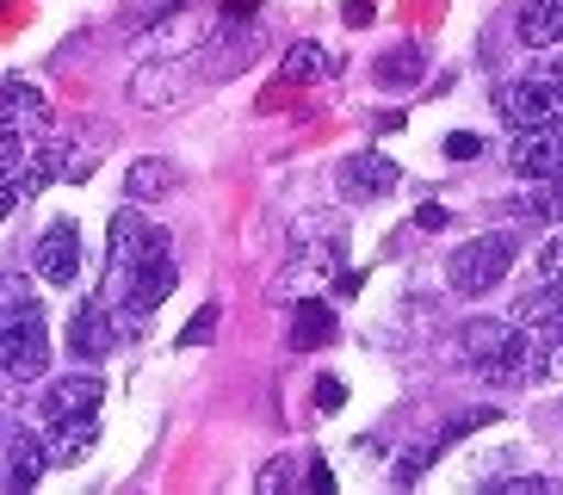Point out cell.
<instances>
[{
  "instance_id": "7a4b0ae2",
  "label": "cell",
  "mask_w": 563,
  "mask_h": 495,
  "mask_svg": "<svg viewBox=\"0 0 563 495\" xmlns=\"http://www.w3.org/2000/svg\"><path fill=\"white\" fill-rule=\"evenodd\" d=\"M131 329H136V310H124V316H118V304L93 297V304H81V310L68 316V353L93 365V360H106V353H112V346L124 341Z\"/></svg>"
},
{
  "instance_id": "4fadbf2b",
  "label": "cell",
  "mask_w": 563,
  "mask_h": 495,
  "mask_svg": "<svg viewBox=\"0 0 563 495\" xmlns=\"http://www.w3.org/2000/svg\"><path fill=\"white\" fill-rule=\"evenodd\" d=\"M93 446H100L93 415H81V421H51V464H56V471H75Z\"/></svg>"
},
{
  "instance_id": "4316f807",
  "label": "cell",
  "mask_w": 563,
  "mask_h": 495,
  "mask_svg": "<svg viewBox=\"0 0 563 495\" xmlns=\"http://www.w3.org/2000/svg\"><path fill=\"white\" fill-rule=\"evenodd\" d=\"M539 279H563V235L539 248Z\"/></svg>"
},
{
  "instance_id": "7c38bea8",
  "label": "cell",
  "mask_w": 563,
  "mask_h": 495,
  "mask_svg": "<svg viewBox=\"0 0 563 495\" xmlns=\"http://www.w3.org/2000/svg\"><path fill=\"white\" fill-rule=\"evenodd\" d=\"M51 471V440H37V433H7V464H0V483L13 495L37 490V477Z\"/></svg>"
},
{
  "instance_id": "603a6c76",
  "label": "cell",
  "mask_w": 563,
  "mask_h": 495,
  "mask_svg": "<svg viewBox=\"0 0 563 495\" xmlns=\"http://www.w3.org/2000/svg\"><path fill=\"white\" fill-rule=\"evenodd\" d=\"M211 329H217V304H205V310L180 329V346H205V341H211Z\"/></svg>"
},
{
  "instance_id": "f1b7e54d",
  "label": "cell",
  "mask_w": 563,
  "mask_h": 495,
  "mask_svg": "<svg viewBox=\"0 0 563 495\" xmlns=\"http://www.w3.org/2000/svg\"><path fill=\"white\" fill-rule=\"evenodd\" d=\"M545 75H551V81L563 87V50H551V68H545Z\"/></svg>"
},
{
  "instance_id": "6da1fadb",
  "label": "cell",
  "mask_w": 563,
  "mask_h": 495,
  "mask_svg": "<svg viewBox=\"0 0 563 495\" xmlns=\"http://www.w3.org/2000/svg\"><path fill=\"white\" fill-rule=\"evenodd\" d=\"M514 254H520V235L496 230V235H477V242H464L459 254L446 261V285L464 297H477V292H496L501 279H508V266Z\"/></svg>"
},
{
  "instance_id": "83f0119b",
  "label": "cell",
  "mask_w": 563,
  "mask_h": 495,
  "mask_svg": "<svg viewBox=\"0 0 563 495\" xmlns=\"http://www.w3.org/2000/svg\"><path fill=\"white\" fill-rule=\"evenodd\" d=\"M341 13H347V25H365V19H372V0H347Z\"/></svg>"
},
{
  "instance_id": "ba28073f",
  "label": "cell",
  "mask_w": 563,
  "mask_h": 495,
  "mask_svg": "<svg viewBox=\"0 0 563 495\" xmlns=\"http://www.w3.org/2000/svg\"><path fill=\"white\" fill-rule=\"evenodd\" d=\"M174 248H167V230H155V242H150V254H143V266L131 273V292H124V310H136V316H150V310H162L167 297H174Z\"/></svg>"
},
{
  "instance_id": "277c9868",
  "label": "cell",
  "mask_w": 563,
  "mask_h": 495,
  "mask_svg": "<svg viewBox=\"0 0 563 495\" xmlns=\"http://www.w3.org/2000/svg\"><path fill=\"white\" fill-rule=\"evenodd\" d=\"M150 242H155V230H150L136 211H118V217H112V254H106V279H100V297H106V304H124V292H131V273L143 266Z\"/></svg>"
},
{
  "instance_id": "cb8c5ba5",
  "label": "cell",
  "mask_w": 563,
  "mask_h": 495,
  "mask_svg": "<svg viewBox=\"0 0 563 495\" xmlns=\"http://www.w3.org/2000/svg\"><path fill=\"white\" fill-rule=\"evenodd\" d=\"M341 403H347V384H341V378H316V409L334 415Z\"/></svg>"
},
{
  "instance_id": "8fae6325",
  "label": "cell",
  "mask_w": 563,
  "mask_h": 495,
  "mask_svg": "<svg viewBox=\"0 0 563 495\" xmlns=\"http://www.w3.org/2000/svg\"><path fill=\"white\" fill-rule=\"evenodd\" d=\"M100 396H106V384L93 372H68V378H56L44 391V421H81V415L100 409Z\"/></svg>"
},
{
  "instance_id": "52a82bcc",
  "label": "cell",
  "mask_w": 563,
  "mask_h": 495,
  "mask_svg": "<svg viewBox=\"0 0 563 495\" xmlns=\"http://www.w3.org/2000/svg\"><path fill=\"white\" fill-rule=\"evenodd\" d=\"M508 167L520 174V180H545V174H563V118H545V124H527V131H514Z\"/></svg>"
},
{
  "instance_id": "7402d4cb",
  "label": "cell",
  "mask_w": 563,
  "mask_h": 495,
  "mask_svg": "<svg viewBox=\"0 0 563 495\" xmlns=\"http://www.w3.org/2000/svg\"><path fill=\"white\" fill-rule=\"evenodd\" d=\"M254 483H261L266 495H273V490H291V483H298V464H291V459H273V464H261V477H254Z\"/></svg>"
},
{
  "instance_id": "44dd1931",
  "label": "cell",
  "mask_w": 563,
  "mask_h": 495,
  "mask_svg": "<svg viewBox=\"0 0 563 495\" xmlns=\"http://www.w3.org/2000/svg\"><path fill=\"white\" fill-rule=\"evenodd\" d=\"M527 211L545 217V223H563V174H545V180H539V193L527 198Z\"/></svg>"
},
{
  "instance_id": "2e32d148",
  "label": "cell",
  "mask_w": 563,
  "mask_h": 495,
  "mask_svg": "<svg viewBox=\"0 0 563 495\" xmlns=\"http://www.w3.org/2000/svg\"><path fill=\"white\" fill-rule=\"evenodd\" d=\"M329 334H334V310L322 297H303L298 310H291V346H298V353H316Z\"/></svg>"
},
{
  "instance_id": "d6986e66",
  "label": "cell",
  "mask_w": 563,
  "mask_h": 495,
  "mask_svg": "<svg viewBox=\"0 0 563 495\" xmlns=\"http://www.w3.org/2000/svg\"><path fill=\"white\" fill-rule=\"evenodd\" d=\"M514 322L545 329V334H563V285H545V292L520 297V304H514Z\"/></svg>"
},
{
  "instance_id": "8992f818",
  "label": "cell",
  "mask_w": 563,
  "mask_h": 495,
  "mask_svg": "<svg viewBox=\"0 0 563 495\" xmlns=\"http://www.w3.org/2000/svg\"><path fill=\"white\" fill-rule=\"evenodd\" d=\"M496 112L508 131H527V124H545L563 112V87L551 75H532V81H501L496 87Z\"/></svg>"
},
{
  "instance_id": "ac0fdd59",
  "label": "cell",
  "mask_w": 563,
  "mask_h": 495,
  "mask_svg": "<svg viewBox=\"0 0 563 495\" xmlns=\"http://www.w3.org/2000/svg\"><path fill=\"white\" fill-rule=\"evenodd\" d=\"M334 68V56L322 44H291L285 50V63H279V87H303V81H322Z\"/></svg>"
},
{
  "instance_id": "9a60e30c",
  "label": "cell",
  "mask_w": 563,
  "mask_h": 495,
  "mask_svg": "<svg viewBox=\"0 0 563 495\" xmlns=\"http://www.w3.org/2000/svg\"><path fill=\"white\" fill-rule=\"evenodd\" d=\"M174 186H180L174 162H155V155H150V162L124 167V198H131V205H155V198H167Z\"/></svg>"
},
{
  "instance_id": "ffe728a7",
  "label": "cell",
  "mask_w": 563,
  "mask_h": 495,
  "mask_svg": "<svg viewBox=\"0 0 563 495\" xmlns=\"http://www.w3.org/2000/svg\"><path fill=\"white\" fill-rule=\"evenodd\" d=\"M421 68H428V56H421V44H402V50H390V56H378V75L384 87H402V81H421Z\"/></svg>"
},
{
  "instance_id": "e0dca14e",
  "label": "cell",
  "mask_w": 563,
  "mask_h": 495,
  "mask_svg": "<svg viewBox=\"0 0 563 495\" xmlns=\"http://www.w3.org/2000/svg\"><path fill=\"white\" fill-rule=\"evenodd\" d=\"M514 329H520V322H464L459 341H464V353H471L477 365H489V360H501V353H508Z\"/></svg>"
},
{
  "instance_id": "30bf717a",
  "label": "cell",
  "mask_w": 563,
  "mask_h": 495,
  "mask_svg": "<svg viewBox=\"0 0 563 495\" xmlns=\"http://www.w3.org/2000/svg\"><path fill=\"white\" fill-rule=\"evenodd\" d=\"M32 266H37V279L75 285V273H81V230L75 223H51L32 248Z\"/></svg>"
},
{
  "instance_id": "5bb4252c",
  "label": "cell",
  "mask_w": 563,
  "mask_h": 495,
  "mask_svg": "<svg viewBox=\"0 0 563 495\" xmlns=\"http://www.w3.org/2000/svg\"><path fill=\"white\" fill-rule=\"evenodd\" d=\"M520 44L527 50H558L563 44V0H527V7H520Z\"/></svg>"
},
{
  "instance_id": "3957f363",
  "label": "cell",
  "mask_w": 563,
  "mask_h": 495,
  "mask_svg": "<svg viewBox=\"0 0 563 495\" xmlns=\"http://www.w3.org/2000/svg\"><path fill=\"white\" fill-rule=\"evenodd\" d=\"M0 162H19V155H32L37 131H44V94L32 81H19L7 75V94H0Z\"/></svg>"
},
{
  "instance_id": "5b68a950",
  "label": "cell",
  "mask_w": 563,
  "mask_h": 495,
  "mask_svg": "<svg viewBox=\"0 0 563 495\" xmlns=\"http://www.w3.org/2000/svg\"><path fill=\"white\" fill-rule=\"evenodd\" d=\"M0 365H7V384H32L44 365H51V334H44V316L19 310L7 316V341H0Z\"/></svg>"
},
{
  "instance_id": "f546056e",
  "label": "cell",
  "mask_w": 563,
  "mask_h": 495,
  "mask_svg": "<svg viewBox=\"0 0 563 495\" xmlns=\"http://www.w3.org/2000/svg\"><path fill=\"white\" fill-rule=\"evenodd\" d=\"M174 7H180V0H174Z\"/></svg>"
},
{
  "instance_id": "d4e9b609",
  "label": "cell",
  "mask_w": 563,
  "mask_h": 495,
  "mask_svg": "<svg viewBox=\"0 0 563 495\" xmlns=\"http://www.w3.org/2000/svg\"><path fill=\"white\" fill-rule=\"evenodd\" d=\"M477 148H483L477 131H452V136H446V155H452V162H477Z\"/></svg>"
},
{
  "instance_id": "484cf974",
  "label": "cell",
  "mask_w": 563,
  "mask_h": 495,
  "mask_svg": "<svg viewBox=\"0 0 563 495\" xmlns=\"http://www.w3.org/2000/svg\"><path fill=\"white\" fill-rule=\"evenodd\" d=\"M496 490L501 495H551L558 483H551V477H508V483H496Z\"/></svg>"
},
{
  "instance_id": "9c48e42d",
  "label": "cell",
  "mask_w": 563,
  "mask_h": 495,
  "mask_svg": "<svg viewBox=\"0 0 563 495\" xmlns=\"http://www.w3.org/2000/svg\"><path fill=\"white\" fill-rule=\"evenodd\" d=\"M402 180V167L384 155V148H353L347 162H341V174H334V186L353 198V205H365V198H384V193H397Z\"/></svg>"
}]
</instances>
